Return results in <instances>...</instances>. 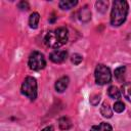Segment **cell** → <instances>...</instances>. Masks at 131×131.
<instances>
[{"label":"cell","mask_w":131,"mask_h":131,"mask_svg":"<svg viewBox=\"0 0 131 131\" xmlns=\"http://www.w3.org/2000/svg\"><path fill=\"white\" fill-rule=\"evenodd\" d=\"M69 39L68 29L64 27H59L55 31H50L46 34L44 42L48 47L58 49L60 46L66 44Z\"/></svg>","instance_id":"6da1fadb"},{"label":"cell","mask_w":131,"mask_h":131,"mask_svg":"<svg viewBox=\"0 0 131 131\" xmlns=\"http://www.w3.org/2000/svg\"><path fill=\"white\" fill-rule=\"evenodd\" d=\"M129 10L128 2L125 0H115L113 3V8L111 12V24L114 27H119L123 25L126 20Z\"/></svg>","instance_id":"7a4b0ae2"},{"label":"cell","mask_w":131,"mask_h":131,"mask_svg":"<svg viewBox=\"0 0 131 131\" xmlns=\"http://www.w3.org/2000/svg\"><path fill=\"white\" fill-rule=\"evenodd\" d=\"M21 93L30 98L31 100H35L37 97V82L33 77H27L21 84Z\"/></svg>","instance_id":"3957f363"},{"label":"cell","mask_w":131,"mask_h":131,"mask_svg":"<svg viewBox=\"0 0 131 131\" xmlns=\"http://www.w3.org/2000/svg\"><path fill=\"white\" fill-rule=\"evenodd\" d=\"M95 81L98 85H105L112 80V73L110 68L104 64H98L95 69Z\"/></svg>","instance_id":"277c9868"},{"label":"cell","mask_w":131,"mask_h":131,"mask_svg":"<svg viewBox=\"0 0 131 131\" xmlns=\"http://www.w3.org/2000/svg\"><path fill=\"white\" fill-rule=\"evenodd\" d=\"M29 68L33 71H40L45 68L46 66V60L44 55L39 52V51H34L30 54L29 60H28Z\"/></svg>","instance_id":"5b68a950"},{"label":"cell","mask_w":131,"mask_h":131,"mask_svg":"<svg viewBox=\"0 0 131 131\" xmlns=\"http://www.w3.org/2000/svg\"><path fill=\"white\" fill-rule=\"evenodd\" d=\"M67 57H68V52L62 49H54L49 55L50 60L53 61L54 63H61L67 59Z\"/></svg>","instance_id":"8992f818"},{"label":"cell","mask_w":131,"mask_h":131,"mask_svg":"<svg viewBox=\"0 0 131 131\" xmlns=\"http://www.w3.org/2000/svg\"><path fill=\"white\" fill-rule=\"evenodd\" d=\"M78 16H79V19H80L81 21H83V23H87V21H89L90 18H91V11H90L89 7H88L87 5L83 6V7L79 10V12H78Z\"/></svg>","instance_id":"52a82bcc"},{"label":"cell","mask_w":131,"mask_h":131,"mask_svg":"<svg viewBox=\"0 0 131 131\" xmlns=\"http://www.w3.org/2000/svg\"><path fill=\"white\" fill-rule=\"evenodd\" d=\"M69 82H70V80L67 76H63V77L59 78L55 82V90L57 92H63L67 89V87L69 86Z\"/></svg>","instance_id":"ba28073f"},{"label":"cell","mask_w":131,"mask_h":131,"mask_svg":"<svg viewBox=\"0 0 131 131\" xmlns=\"http://www.w3.org/2000/svg\"><path fill=\"white\" fill-rule=\"evenodd\" d=\"M121 90H122L123 96H124L128 101L131 102V82H126V83H124L123 86H122V88H121Z\"/></svg>","instance_id":"9c48e42d"},{"label":"cell","mask_w":131,"mask_h":131,"mask_svg":"<svg viewBox=\"0 0 131 131\" xmlns=\"http://www.w3.org/2000/svg\"><path fill=\"white\" fill-rule=\"evenodd\" d=\"M39 19H40V15L38 12H33L30 17H29V26L32 29H36L38 27L39 24Z\"/></svg>","instance_id":"30bf717a"},{"label":"cell","mask_w":131,"mask_h":131,"mask_svg":"<svg viewBox=\"0 0 131 131\" xmlns=\"http://www.w3.org/2000/svg\"><path fill=\"white\" fill-rule=\"evenodd\" d=\"M77 3H78L77 0H62L59 2V7L63 10H68V9H71L74 6H76Z\"/></svg>","instance_id":"8fae6325"},{"label":"cell","mask_w":131,"mask_h":131,"mask_svg":"<svg viewBox=\"0 0 131 131\" xmlns=\"http://www.w3.org/2000/svg\"><path fill=\"white\" fill-rule=\"evenodd\" d=\"M112 126L108 124V123H100L98 125H95V126H92L90 131H112Z\"/></svg>","instance_id":"7c38bea8"},{"label":"cell","mask_w":131,"mask_h":131,"mask_svg":"<svg viewBox=\"0 0 131 131\" xmlns=\"http://www.w3.org/2000/svg\"><path fill=\"white\" fill-rule=\"evenodd\" d=\"M100 114L104 117V118H111L113 116V111L110 106V104L107 102H103L101 107H100Z\"/></svg>","instance_id":"4fadbf2b"},{"label":"cell","mask_w":131,"mask_h":131,"mask_svg":"<svg viewBox=\"0 0 131 131\" xmlns=\"http://www.w3.org/2000/svg\"><path fill=\"white\" fill-rule=\"evenodd\" d=\"M58 125H59V128L61 130H68L72 127V122L69 118L67 117H62L58 120Z\"/></svg>","instance_id":"5bb4252c"},{"label":"cell","mask_w":131,"mask_h":131,"mask_svg":"<svg viewBox=\"0 0 131 131\" xmlns=\"http://www.w3.org/2000/svg\"><path fill=\"white\" fill-rule=\"evenodd\" d=\"M107 94H108V96L111 98H114V99H120V97H121V92H120V90L116 86L108 87Z\"/></svg>","instance_id":"9a60e30c"},{"label":"cell","mask_w":131,"mask_h":131,"mask_svg":"<svg viewBox=\"0 0 131 131\" xmlns=\"http://www.w3.org/2000/svg\"><path fill=\"white\" fill-rule=\"evenodd\" d=\"M125 72H126V68L124 66L119 67L115 70V78L119 81V82H123L124 77H125Z\"/></svg>","instance_id":"2e32d148"},{"label":"cell","mask_w":131,"mask_h":131,"mask_svg":"<svg viewBox=\"0 0 131 131\" xmlns=\"http://www.w3.org/2000/svg\"><path fill=\"white\" fill-rule=\"evenodd\" d=\"M107 5H108L107 1H97L95 3V6H96L97 10L100 11V12H105L106 9H107Z\"/></svg>","instance_id":"e0dca14e"},{"label":"cell","mask_w":131,"mask_h":131,"mask_svg":"<svg viewBox=\"0 0 131 131\" xmlns=\"http://www.w3.org/2000/svg\"><path fill=\"white\" fill-rule=\"evenodd\" d=\"M113 108H114V111L116 113H122L125 110V104L122 101H117V102H115Z\"/></svg>","instance_id":"ac0fdd59"},{"label":"cell","mask_w":131,"mask_h":131,"mask_svg":"<svg viewBox=\"0 0 131 131\" xmlns=\"http://www.w3.org/2000/svg\"><path fill=\"white\" fill-rule=\"evenodd\" d=\"M82 59H83V57H82V55H80V54H78V53H75V54H73L72 55V57H71V60H72V62L74 63V64H79L81 61H82Z\"/></svg>","instance_id":"d6986e66"},{"label":"cell","mask_w":131,"mask_h":131,"mask_svg":"<svg viewBox=\"0 0 131 131\" xmlns=\"http://www.w3.org/2000/svg\"><path fill=\"white\" fill-rule=\"evenodd\" d=\"M18 8L21 9V10H28V9H29V4H28V2H26V1H20V2L18 3Z\"/></svg>","instance_id":"ffe728a7"},{"label":"cell","mask_w":131,"mask_h":131,"mask_svg":"<svg viewBox=\"0 0 131 131\" xmlns=\"http://www.w3.org/2000/svg\"><path fill=\"white\" fill-rule=\"evenodd\" d=\"M42 131H54V129H53L52 126H47L44 129H42Z\"/></svg>","instance_id":"44dd1931"},{"label":"cell","mask_w":131,"mask_h":131,"mask_svg":"<svg viewBox=\"0 0 131 131\" xmlns=\"http://www.w3.org/2000/svg\"><path fill=\"white\" fill-rule=\"evenodd\" d=\"M55 18H56V17H55V15H54V13H52V14H51V18H49V21H50V23H54Z\"/></svg>","instance_id":"7402d4cb"}]
</instances>
